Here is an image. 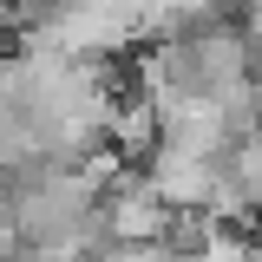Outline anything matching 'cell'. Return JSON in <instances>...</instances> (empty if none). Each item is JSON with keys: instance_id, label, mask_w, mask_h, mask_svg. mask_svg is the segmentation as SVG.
I'll return each instance as SVG.
<instances>
[{"instance_id": "2", "label": "cell", "mask_w": 262, "mask_h": 262, "mask_svg": "<svg viewBox=\"0 0 262 262\" xmlns=\"http://www.w3.org/2000/svg\"><path fill=\"white\" fill-rule=\"evenodd\" d=\"M92 262H184L170 243H112V249H98Z\"/></svg>"}, {"instance_id": "1", "label": "cell", "mask_w": 262, "mask_h": 262, "mask_svg": "<svg viewBox=\"0 0 262 262\" xmlns=\"http://www.w3.org/2000/svg\"><path fill=\"white\" fill-rule=\"evenodd\" d=\"M229 177H236V190L249 196V210L262 216V138H249V144L236 151V164H229Z\"/></svg>"}]
</instances>
